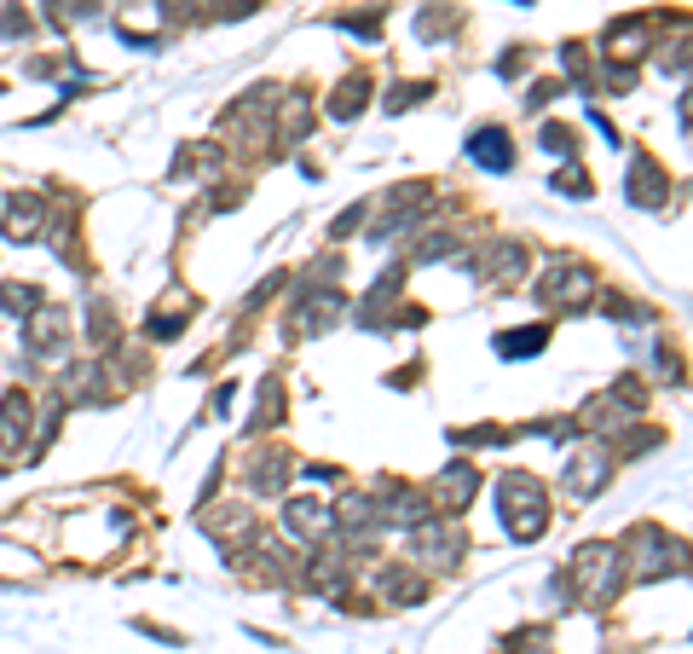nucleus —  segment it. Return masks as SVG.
<instances>
[{
	"mask_svg": "<svg viewBox=\"0 0 693 654\" xmlns=\"http://www.w3.org/2000/svg\"><path fill=\"white\" fill-rule=\"evenodd\" d=\"M64 347H70V313H64V308H46V313L30 324V354L53 360V354H64Z\"/></svg>",
	"mask_w": 693,
	"mask_h": 654,
	"instance_id": "8",
	"label": "nucleus"
},
{
	"mask_svg": "<svg viewBox=\"0 0 693 654\" xmlns=\"http://www.w3.org/2000/svg\"><path fill=\"white\" fill-rule=\"evenodd\" d=\"M381 596L388 602H422V580H410L405 568H388L381 573Z\"/></svg>",
	"mask_w": 693,
	"mask_h": 654,
	"instance_id": "17",
	"label": "nucleus"
},
{
	"mask_svg": "<svg viewBox=\"0 0 693 654\" xmlns=\"http://www.w3.org/2000/svg\"><path fill=\"white\" fill-rule=\"evenodd\" d=\"M277 417H284V383L266 376V383H261V417H254V429H272Z\"/></svg>",
	"mask_w": 693,
	"mask_h": 654,
	"instance_id": "19",
	"label": "nucleus"
},
{
	"mask_svg": "<svg viewBox=\"0 0 693 654\" xmlns=\"http://www.w3.org/2000/svg\"><path fill=\"white\" fill-rule=\"evenodd\" d=\"M202 527H209L214 539H225V544H231V539H243V533H249L254 521H249L243 510H214V521H202Z\"/></svg>",
	"mask_w": 693,
	"mask_h": 654,
	"instance_id": "20",
	"label": "nucleus"
},
{
	"mask_svg": "<svg viewBox=\"0 0 693 654\" xmlns=\"http://www.w3.org/2000/svg\"><path fill=\"white\" fill-rule=\"evenodd\" d=\"M497 510H503V527L515 539H537L549 527V498H544V487L532 481V475H503L497 481Z\"/></svg>",
	"mask_w": 693,
	"mask_h": 654,
	"instance_id": "1",
	"label": "nucleus"
},
{
	"mask_svg": "<svg viewBox=\"0 0 693 654\" xmlns=\"http://www.w3.org/2000/svg\"><path fill=\"white\" fill-rule=\"evenodd\" d=\"M469 157H474L480 168H497V174H503L508 163H515V150H508V134H503V128H480L474 145H469Z\"/></svg>",
	"mask_w": 693,
	"mask_h": 654,
	"instance_id": "14",
	"label": "nucleus"
},
{
	"mask_svg": "<svg viewBox=\"0 0 693 654\" xmlns=\"http://www.w3.org/2000/svg\"><path fill=\"white\" fill-rule=\"evenodd\" d=\"M664 191H671V186H664V174L653 168V157H636L630 163V197H636V204L641 209H659Z\"/></svg>",
	"mask_w": 693,
	"mask_h": 654,
	"instance_id": "11",
	"label": "nucleus"
},
{
	"mask_svg": "<svg viewBox=\"0 0 693 654\" xmlns=\"http://www.w3.org/2000/svg\"><path fill=\"white\" fill-rule=\"evenodd\" d=\"M607 464H612L607 451H589L584 464H573V469H567V487H573V498H596V492L607 487V475H612Z\"/></svg>",
	"mask_w": 693,
	"mask_h": 654,
	"instance_id": "13",
	"label": "nucleus"
},
{
	"mask_svg": "<svg viewBox=\"0 0 693 654\" xmlns=\"http://www.w3.org/2000/svg\"><path fill=\"white\" fill-rule=\"evenodd\" d=\"M555 186L567 191V197H589V174H584V168H567V174H555Z\"/></svg>",
	"mask_w": 693,
	"mask_h": 654,
	"instance_id": "21",
	"label": "nucleus"
},
{
	"mask_svg": "<svg viewBox=\"0 0 693 654\" xmlns=\"http://www.w3.org/2000/svg\"><path fill=\"white\" fill-rule=\"evenodd\" d=\"M30 394L12 388L7 399H0V451H23V440H30Z\"/></svg>",
	"mask_w": 693,
	"mask_h": 654,
	"instance_id": "7",
	"label": "nucleus"
},
{
	"mask_svg": "<svg viewBox=\"0 0 693 654\" xmlns=\"http://www.w3.org/2000/svg\"><path fill=\"white\" fill-rule=\"evenodd\" d=\"M630 544L641 550V557H636V573H641V580H659V573H671V568H676V557H682V550H676V544H664V539L653 533V527H641V533H636Z\"/></svg>",
	"mask_w": 693,
	"mask_h": 654,
	"instance_id": "9",
	"label": "nucleus"
},
{
	"mask_svg": "<svg viewBox=\"0 0 693 654\" xmlns=\"http://www.w3.org/2000/svg\"><path fill=\"white\" fill-rule=\"evenodd\" d=\"M589 267H578V261H555L549 272H544V284H537V301L544 308H584L589 301Z\"/></svg>",
	"mask_w": 693,
	"mask_h": 654,
	"instance_id": "3",
	"label": "nucleus"
},
{
	"mask_svg": "<svg viewBox=\"0 0 693 654\" xmlns=\"http://www.w3.org/2000/svg\"><path fill=\"white\" fill-rule=\"evenodd\" d=\"M462 550H469V539H462L456 521H417V557L440 562V568H456Z\"/></svg>",
	"mask_w": 693,
	"mask_h": 654,
	"instance_id": "4",
	"label": "nucleus"
},
{
	"mask_svg": "<svg viewBox=\"0 0 693 654\" xmlns=\"http://www.w3.org/2000/svg\"><path fill=\"white\" fill-rule=\"evenodd\" d=\"M0 301H7L12 313H30V308H41V290H0Z\"/></svg>",
	"mask_w": 693,
	"mask_h": 654,
	"instance_id": "22",
	"label": "nucleus"
},
{
	"mask_svg": "<svg viewBox=\"0 0 693 654\" xmlns=\"http://www.w3.org/2000/svg\"><path fill=\"white\" fill-rule=\"evenodd\" d=\"M544 342H549V331H544V324H532V331H521V336H497V354L503 360H521V354H537Z\"/></svg>",
	"mask_w": 693,
	"mask_h": 654,
	"instance_id": "18",
	"label": "nucleus"
},
{
	"mask_svg": "<svg viewBox=\"0 0 693 654\" xmlns=\"http://www.w3.org/2000/svg\"><path fill=\"white\" fill-rule=\"evenodd\" d=\"M573 580H584V596L596 602H612V591L624 585V550H612V544H584L578 557H573Z\"/></svg>",
	"mask_w": 693,
	"mask_h": 654,
	"instance_id": "2",
	"label": "nucleus"
},
{
	"mask_svg": "<svg viewBox=\"0 0 693 654\" xmlns=\"http://www.w3.org/2000/svg\"><path fill=\"white\" fill-rule=\"evenodd\" d=\"M358 111H365V75H347V82L336 87V98H329V116H358Z\"/></svg>",
	"mask_w": 693,
	"mask_h": 654,
	"instance_id": "16",
	"label": "nucleus"
},
{
	"mask_svg": "<svg viewBox=\"0 0 693 654\" xmlns=\"http://www.w3.org/2000/svg\"><path fill=\"white\" fill-rule=\"evenodd\" d=\"M544 150H555V157H567V150H573V134H567V128H544Z\"/></svg>",
	"mask_w": 693,
	"mask_h": 654,
	"instance_id": "24",
	"label": "nucleus"
},
{
	"mask_svg": "<svg viewBox=\"0 0 693 654\" xmlns=\"http://www.w3.org/2000/svg\"><path fill=\"white\" fill-rule=\"evenodd\" d=\"M342 313H347V295H342V290H313V295L295 308V324H301V336H324Z\"/></svg>",
	"mask_w": 693,
	"mask_h": 654,
	"instance_id": "5",
	"label": "nucleus"
},
{
	"mask_svg": "<svg viewBox=\"0 0 693 654\" xmlns=\"http://www.w3.org/2000/svg\"><path fill=\"white\" fill-rule=\"evenodd\" d=\"M521 267H526V249H521V243H497V249H492V261H480L485 284H497V290L515 284V279H521Z\"/></svg>",
	"mask_w": 693,
	"mask_h": 654,
	"instance_id": "12",
	"label": "nucleus"
},
{
	"mask_svg": "<svg viewBox=\"0 0 693 654\" xmlns=\"http://www.w3.org/2000/svg\"><path fill=\"white\" fill-rule=\"evenodd\" d=\"M284 527H290V539H324L329 533V510L318 505V498H295V505L284 510Z\"/></svg>",
	"mask_w": 693,
	"mask_h": 654,
	"instance_id": "10",
	"label": "nucleus"
},
{
	"mask_svg": "<svg viewBox=\"0 0 693 654\" xmlns=\"http://www.w3.org/2000/svg\"><path fill=\"white\" fill-rule=\"evenodd\" d=\"M422 93H428L422 82H417V87H393V93H388V111H410V105H417Z\"/></svg>",
	"mask_w": 693,
	"mask_h": 654,
	"instance_id": "23",
	"label": "nucleus"
},
{
	"mask_svg": "<svg viewBox=\"0 0 693 654\" xmlns=\"http://www.w3.org/2000/svg\"><path fill=\"white\" fill-rule=\"evenodd\" d=\"M474 492H480V469L474 464H451V469H440V481H433V498H440L445 516H456Z\"/></svg>",
	"mask_w": 693,
	"mask_h": 654,
	"instance_id": "6",
	"label": "nucleus"
},
{
	"mask_svg": "<svg viewBox=\"0 0 693 654\" xmlns=\"http://www.w3.org/2000/svg\"><path fill=\"white\" fill-rule=\"evenodd\" d=\"M7 232H12L18 243L41 232V204H35V197H12V209H7Z\"/></svg>",
	"mask_w": 693,
	"mask_h": 654,
	"instance_id": "15",
	"label": "nucleus"
}]
</instances>
